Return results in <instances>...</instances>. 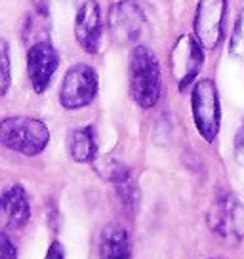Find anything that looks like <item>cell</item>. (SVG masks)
I'll use <instances>...</instances> for the list:
<instances>
[{"label": "cell", "instance_id": "cell-6", "mask_svg": "<svg viewBox=\"0 0 244 259\" xmlns=\"http://www.w3.org/2000/svg\"><path fill=\"white\" fill-rule=\"evenodd\" d=\"M170 71L174 80L178 84L179 92H185L189 86H193L202 71L204 65V50L196 42L195 36L183 34L179 36L176 44L172 46L168 56Z\"/></svg>", "mask_w": 244, "mask_h": 259}, {"label": "cell", "instance_id": "cell-15", "mask_svg": "<svg viewBox=\"0 0 244 259\" xmlns=\"http://www.w3.org/2000/svg\"><path fill=\"white\" fill-rule=\"evenodd\" d=\"M12 84V65H10V48L6 40L0 38V97L6 96Z\"/></svg>", "mask_w": 244, "mask_h": 259}, {"label": "cell", "instance_id": "cell-13", "mask_svg": "<svg viewBox=\"0 0 244 259\" xmlns=\"http://www.w3.org/2000/svg\"><path fill=\"white\" fill-rule=\"evenodd\" d=\"M67 149L74 162L92 164L98 158V139L94 126H80L71 130L67 136Z\"/></svg>", "mask_w": 244, "mask_h": 259}, {"label": "cell", "instance_id": "cell-21", "mask_svg": "<svg viewBox=\"0 0 244 259\" xmlns=\"http://www.w3.org/2000/svg\"><path fill=\"white\" fill-rule=\"evenodd\" d=\"M210 259H221V257H210Z\"/></svg>", "mask_w": 244, "mask_h": 259}, {"label": "cell", "instance_id": "cell-2", "mask_svg": "<svg viewBox=\"0 0 244 259\" xmlns=\"http://www.w3.org/2000/svg\"><path fill=\"white\" fill-rule=\"evenodd\" d=\"M50 141V130L33 116H6L0 120V143L23 156L40 154Z\"/></svg>", "mask_w": 244, "mask_h": 259}, {"label": "cell", "instance_id": "cell-5", "mask_svg": "<svg viewBox=\"0 0 244 259\" xmlns=\"http://www.w3.org/2000/svg\"><path fill=\"white\" fill-rule=\"evenodd\" d=\"M98 90L99 78L96 69L86 63H76L63 76L59 88V103L67 111H78L96 99Z\"/></svg>", "mask_w": 244, "mask_h": 259}, {"label": "cell", "instance_id": "cell-4", "mask_svg": "<svg viewBox=\"0 0 244 259\" xmlns=\"http://www.w3.org/2000/svg\"><path fill=\"white\" fill-rule=\"evenodd\" d=\"M191 111L196 132L206 143H214L221 126V105L220 94L214 80L200 78L191 90Z\"/></svg>", "mask_w": 244, "mask_h": 259}, {"label": "cell", "instance_id": "cell-19", "mask_svg": "<svg viewBox=\"0 0 244 259\" xmlns=\"http://www.w3.org/2000/svg\"><path fill=\"white\" fill-rule=\"evenodd\" d=\"M44 259H65V250H63V246H61L59 240H54V242L50 244Z\"/></svg>", "mask_w": 244, "mask_h": 259}, {"label": "cell", "instance_id": "cell-7", "mask_svg": "<svg viewBox=\"0 0 244 259\" xmlns=\"http://www.w3.org/2000/svg\"><path fill=\"white\" fill-rule=\"evenodd\" d=\"M227 0H198L195 12V38L202 50H216L223 40Z\"/></svg>", "mask_w": 244, "mask_h": 259}, {"label": "cell", "instance_id": "cell-10", "mask_svg": "<svg viewBox=\"0 0 244 259\" xmlns=\"http://www.w3.org/2000/svg\"><path fill=\"white\" fill-rule=\"evenodd\" d=\"M101 8L96 0H84L74 19V36L86 54H98L101 46Z\"/></svg>", "mask_w": 244, "mask_h": 259}, {"label": "cell", "instance_id": "cell-11", "mask_svg": "<svg viewBox=\"0 0 244 259\" xmlns=\"http://www.w3.org/2000/svg\"><path fill=\"white\" fill-rule=\"evenodd\" d=\"M31 219V202L21 185L8 187L0 194V229H21Z\"/></svg>", "mask_w": 244, "mask_h": 259}, {"label": "cell", "instance_id": "cell-9", "mask_svg": "<svg viewBox=\"0 0 244 259\" xmlns=\"http://www.w3.org/2000/svg\"><path fill=\"white\" fill-rule=\"evenodd\" d=\"M145 25V16L134 0H118L109 12V31L114 42L134 44Z\"/></svg>", "mask_w": 244, "mask_h": 259}, {"label": "cell", "instance_id": "cell-14", "mask_svg": "<svg viewBox=\"0 0 244 259\" xmlns=\"http://www.w3.org/2000/svg\"><path fill=\"white\" fill-rule=\"evenodd\" d=\"M92 164H94V168H96V171H98L99 176L105 179V181H109V183H113L114 187L120 185V183H124V181H128L132 178L130 168L126 164H122L120 160L113 158V156L96 158Z\"/></svg>", "mask_w": 244, "mask_h": 259}, {"label": "cell", "instance_id": "cell-20", "mask_svg": "<svg viewBox=\"0 0 244 259\" xmlns=\"http://www.w3.org/2000/svg\"><path fill=\"white\" fill-rule=\"evenodd\" d=\"M33 2L36 6H44V4H46V0H33Z\"/></svg>", "mask_w": 244, "mask_h": 259}, {"label": "cell", "instance_id": "cell-1", "mask_svg": "<svg viewBox=\"0 0 244 259\" xmlns=\"http://www.w3.org/2000/svg\"><path fill=\"white\" fill-rule=\"evenodd\" d=\"M128 88L134 103L153 109L162 94V74L156 56L147 46H134L128 59Z\"/></svg>", "mask_w": 244, "mask_h": 259}, {"label": "cell", "instance_id": "cell-3", "mask_svg": "<svg viewBox=\"0 0 244 259\" xmlns=\"http://www.w3.org/2000/svg\"><path fill=\"white\" fill-rule=\"evenodd\" d=\"M206 225L225 244H240L244 240V204L233 193H221L206 213Z\"/></svg>", "mask_w": 244, "mask_h": 259}, {"label": "cell", "instance_id": "cell-16", "mask_svg": "<svg viewBox=\"0 0 244 259\" xmlns=\"http://www.w3.org/2000/svg\"><path fill=\"white\" fill-rule=\"evenodd\" d=\"M231 54L235 57L244 59V10L238 16V21L235 25V32L231 36Z\"/></svg>", "mask_w": 244, "mask_h": 259}, {"label": "cell", "instance_id": "cell-12", "mask_svg": "<svg viewBox=\"0 0 244 259\" xmlns=\"http://www.w3.org/2000/svg\"><path fill=\"white\" fill-rule=\"evenodd\" d=\"M132 244L128 231L118 223L103 227L99 236V259H130Z\"/></svg>", "mask_w": 244, "mask_h": 259}, {"label": "cell", "instance_id": "cell-17", "mask_svg": "<svg viewBox=\"0 0 244 259\" xmlns=\"http://www.w3.org/2000/svg\"><path fill=\"white\" fill-rule=\"evenodd\" d=\"M0 259H17L16 244L4 231H0Z\"/></svg>", "mask_w": 244, "mask_h": 259}, {"label": "cell", "instance_id": "cell-8", "mask_svg": "<svg viewBox=\"0 0 244 259\" xmlns=\"http://www.w3.org/2000/svg\"><path fill=\"white\" fill-rule=\"evenodd\" d=\"M59 67V54L50 40L33 42L27 52V74L36 94H44Z\"/></svg>", "mask_w": 244, "mask_h": 259}, {"label": "cell", "instance_id": "cell-18", "mask_svg": "<svg viewBox=\"0 0 244 259\" xmlns=\"http://www.w3.org/2000/svg\"><path fill=\"white\" fill-rule=\"evenodd\" d=\"M235 158L240 166H244V120L235 136Z\"/></svg>", "mask_w": 244, "mask_h": 259}]
</instances>
